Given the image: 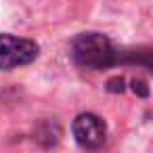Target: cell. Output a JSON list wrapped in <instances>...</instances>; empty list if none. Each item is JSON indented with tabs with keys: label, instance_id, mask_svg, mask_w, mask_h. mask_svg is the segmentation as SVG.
Listing matches in <instances>:
<instances>
[{
	"label": "cell",
	"instance_id": "obj_1",
	"mask_svg": "<svg viewBox=\"0 0 153 153\" xmlns=\"http://www.w3.org/2000/svg\"><path fill=\"white\" fill-rule=\"evenodd\" d=\"M71 57L80 67L90 71L107 69L120 61V53L115 51L113 42L99 32L80 34L71 44Z\"/></svg>",
	"mask_w": 153,
	"mask_h": 153
},
{
	"label": "cell",
	"instance_id": "obj_2",
	"mask_svg": "<svg viewBox=\"0 0 153 153\" xmlns=\"http://www.w3.org/2000/svg\"><path fill=\"white\" fill-rule=\"evenodd\" d=\"M40 46L30 38L0 34V71H11L36 61Z\"/></svg>",
	"mask_w": 153,
	"mask_h": 153
},
{
	"label": "cell",
	"instance_id": "obj_3",
	"mask_svg": "<svg viewBox=\"0 0 153 153\" xmlns=\"http://www.w3.org/2000/svg\"><path fill=\"white\" fill-rule=\"evenodd\" d=\"M71 132L82 149H99L107 140V124L94 113H80L74 120Z\"/></svg>",
	"mask_w": 153,
	"mask_h": 153
},
{
	"label": "cell",
	"instance_id": "obj_4",
	"mask_svg": "<svg viewBox=\"0 0 153 153\" xmlns=\"http://www.w3.org/2000/svg\"><path fill=\"white\" fill-rule=\"evenodd\" d=\"M143 86H145V84H143V82H136V80H134V82H132V88H134V92H136V90H138V92H140V94H143V97H147V94H149V90H147V88H143Z\"/></svg>",
	"mask_w": 153,
	"mask_h": 153
}]
</instances>
